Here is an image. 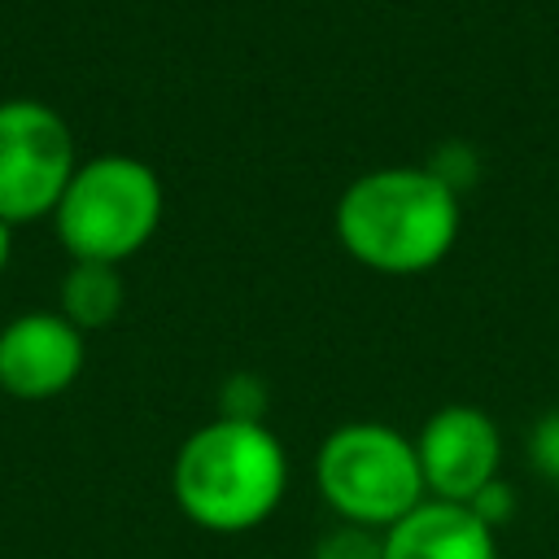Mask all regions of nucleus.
<instances>
[{
    "label": "nucleus",
    "instance_id": "20e7f679",
    "mask_svg": "<svg viewBox=\"0 0 559 559\" xmlns=\"http://www.w3.org/2000/svg\"><path fill=\"white\" fill-rule=\"evenodd\" d=\"M314 480L341 524L376 533H389L428 498L415 437L376 419L332 428L314 454Z\"/></svg>",
    "mask_w": 559,
    "mask_h": 559
},
{
    "label": "nucleus",
    "instance_id": "f257e3e1",
    "mask_svg": "<svg viewBox=\"0 0 559 559\" xmlns=\"http://www.w3.org/2000/svg\"><path fill=\"white\" fill-rule=\"evenodd\" d=\"M332 227L367 271L419 275L459 240V192L428 166H380L341 192Z\"/></svg>",
    "mask_w": 559,
    "mask_h": 559
},
{
    "label": "nucleus",
    "instance_id": "0eeeda50",
    "mask_svg": "<svg viewBox=\"0 0 559 559\" xmlns=\"http://www.w3.org/2000/svg\"><path fill=\"white\" fill-rule=\"evenodd\" d=\"M83 332L61 310H26L0 328V389L17 402H48L83 371Z\"/></svg>",
    "mask_w": 559,
    "mask_h": 559
},
{
    "label": "nucleus",
    "instance_id": "9d476101",
    "mask_svg": "<svg viewBox=\"0 0 559 559\" xmlns=\"http://www.w3.org/2000/svg\"><path fill=\"white\" fill-rule=\"evenodd\" d=\"M310 559H384V533L358 528V524H336L314 542Z\"/></svg>",
    "mask_w": 559,
    "mask_h": 559
},
{
    "label": "nucleus",
    "instance_id": "f03ea898",
    "mask_svg": "<svg viewBox=\"0 0 559 559\" xmlns=\"http://www.w3.org/2000/svg\"><path fill=\"white\" fill-rule=\"evenodd\" d=\"M288 489V454L266 424L210 419L183 437L170 493L205 533H249L275 515Z\"/></svg>",
    "mask_w": 559,
    "mask_h": 559
},
{
    "label": "nucleus",
    "instance_id": "9b49d317",
    "mask_svg": "<svg viewBox=\"0 0 559 559\" xmlns=\"http://www.w3.org/2000/svg\"><path fill=\"white\" fill-rule=\"evenodd\" d=\"M262 402H266V389L258 376L240 371L223 384V419H249V424H262Z\"/></svg>",
    "mask_w": 559,
    "mask_h": 559
},
{
    "label": "nucleus",
    "instance_id": "1a4fd4ad",
    "mask_svg": "<svg viewBox=\"0 0 559 559\" xmlns=\"http://www.w3.org/2000/svg\"><path fill=\"white\" fill-rule=\"evenodd\" d=\"M122 310V275L109 262H74L61 280V314L79 332H100Z\"/></svg>",
    "mask_w": 559,
    "mask_h": 559
},
{
    "label": "nucleus",
    "instance_id": "7ed1b4c3",
    "mask_svg": "<svg viewBox=\"0 0 559 559\" xmlns=\"http://www.w3.org/2000/svg\"><path fill=\"white\" fill-rule=\"evenodd\" d=\"M162 210L166 192L148 162L127 153H100L79 162L52 210V227L74 262L118 266L157 236Z\"/></svg>",
    "mask_w": 559,
    "mask_h": 559
},
{
    "label": "nucleus",
    "instance_id": "6e6552de",
    "mask_svg": "<svg viewBox=\"0 0 559 559\" xmlns=\"http://www.w3.org/2000/svg\"><path fill=\"white\" fill-rule=\"evenodd\" d=\"M384 559H498V537L472 507L424 498L384 533Z\"/></svg>",
    "mask_w": 559,
    "mask_h": 559
},
{
    "label": "nucleus",
    "instance_id": "ddd939ff",
    "mask_svg": "<svg viewBox=\"0 0 559 559\" xmlns=\"http://www.w3.org/2000/svg\"><path fill=\"white\" fill-rule=\"evenodd\" d=\"M463 507H472V511H476V515L498 533V524H507V520L515 515V489L498 476V480H489V485H485L472 502H463Z\"/></svg>",
    "mask_w": 559,
    "mask_h": 559
},
{
    "label": "nucleus",
    "instance_id": "4468645a",
    "mask_svg": "<svg viewBox=\"0 0 559 559\" xmlns=\"http://www.w3.org/2000/svg\"><path fill=\"white\" fill-rule=\"evenodd\" d=\"M9 253H13V227L0 218V271L9 266Z\"/></svg>",
    "mask_w": 559,
    "mask_h": 559
},
{
    "label": "nucleus",
    "instance_id": "423d86ee",
    "mask_svg": "<svg viewBox=\"0 0 559 559\" xmlns=\"http://www.w3.org/2000/svg\"><path fill=\"white\" fill-rule=\"evenodd\" d=\"M415 454H419L428 498L472 502L489 480H498L502 432L480 406L450 402L424 419V428L415 437Z\"/></svg>",
    "mask_w": 559,
    "mask_h": 559
},
{
    "label": "nucleus",
    "instance_id": "39448f33",
    "mask_svg": "<svg viewBox=\"0 0 559 559\" xmlns=\"http://www.w3.org/2000/svg\"><path fill=\"white\" fill-rule=\"evenodd\" d=\"M74 135L44 100L0 105V218L9 227L52 218L66 183L74 179Z\"/></svg>",
    "mask_w": 559,
    "mask_h": 559
},
{
    "label": "nucleus",
    "instance_id": "f8f14e48",
    "mask_svg": "<svg viewBox=\"0 0 559 559\" xmlns=\"http://www.w3.org/2000/svg\"><path fill=\"white\" fill-rule=\"evenodd\" d=\"M528 459H533V467H537L546 480L559 485V411H550V415H542V419L533 424Z\"/></svg>",
    "mask_w": 559,
    "mask_h": 559
}]
</instances>
